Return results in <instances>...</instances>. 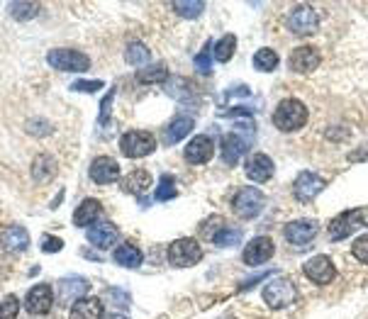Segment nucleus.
Returning a JSON list of instances; mask_svg holds the SVG:
<instances>
[{
    "instance_id": "1",
    "label": "nucleus",
    "mask_w": 368,
    "mask_h": 319,
    "mask_svg": "<svg viewBox=\"0 0 368 319\" xmlns=\"http://www.w3.org/2000/svg\"><path fill=\"white\" fill-rule=\"evenodd\" d=\"M307 122V108L298 98H285L273 110V124L281 132H298Z\"/></svg>"
},
{
    "instance_id": "2",
    "label": "nucleus",
    "mask_w": 368,
    "mask_h": 319,
    "mask_svg": "<svg viewBox=\"0 0 368 319\" xmlns=\"http://www.w3.org/2000/svg\"><path fill=\"white\" fill-rule=\"evenodd\" d=\"M298 298V290H295V283L290 278H273L266 283L263 288V302H266L271 310H283V307H290Z\"/></svg>"
},
{
    "instance_id": "3",
    "label": "nucleus",
    "mask_w": 368,
    "mask_h": 319,
    "mask_svg": "<svg viewBox=\"0 0 368 319\" xmlns=\"http://www.w3.org/2000/svg\"><path fill=\"white\" fill-rule=\"evenodd\" d=\"M266 207V195L259 188H241L232 197V210L239 219H256Z\"/></svg>"
},
{
    "instance_id": "4",
    "label": "nucleus",
    "mask_w": 368,
    "mask_h": 319,
    "mask_svg": "<svg viewBox=\"0 0 368 319\" xmlns=\"http://www.w3.org/2000/svg\"><path fill=\"white\" fill-rule=\"evenodd\" d=\"M47 62L52 69L66 71V74H81V71L91 69V59L84 52H74V49H52L47 54Z\"/></svg>"
},
{
    "instance_id": "5",
    "label": "nucleus",
    "mask_w": 368,
    "mask_h": 319,
    "mask_svg": "<svg viewBox=\"0 0 368 319\" xmlns=\"http://www.w3.org/2000/svg\"><path fill=\"white\" fill-rule=\"evenodd\" d=\"M202 258L200 244L193 239V236H183V239H176L171 246H168V263L176 268H188L195 266Z\"/></svg>"
},
{
    "instance_id": "6",
    "label": "nucleus",
    "mask_w": 368,
    "mask_h": 319,
    "mask_svg": "<svg viewBox=\"0 0 368 319\" xmlns=\"http://www.w3.org/2000/svg\"><path fill=\"white\" fill-rule=\"evenodd\" d=\"M120 149H122V153L127 158H144L156 149V139H154L151 132L134 129V132L122 134V139H120Z\"/></svg>"
},
{
    "instance_id": "7",
    "label": "nucleus",
    "mask_w": 368,
    "mask_h": 319,
    "mask_svg": "<svg viewBox=\"0 0 368 319\" xmlns=\"http://www.w3.org/2000/svg\"><path fill=\"white\" fill-rule=\"evenodd\" d=\"M288 30L298 37L315 35L320 30V15H317L315 8L310 5H295L288 15Z\"/></svg>"
},
{
    "instance_id": "8",
    "label": "nucleus",
    "mask_w": 368,
    "mask_h": 319,
    "mask_svg": "<svg viewBox=\"0 0 368 319\" xmlns=\"http://www.w3.org/2000/svg\"><path fill=\"white\" fill-rule=\"evenodd\" d=\"M359 227H364V207H354V210H344L342 214H337L329 222L327 232L332 241H342L349 234H354Z\"/></svg>"
},
{
    "instance_id": "9",
    "label": "nucleus",
    "mask_w": 368,
    "mask_h": 319,
    "mask_svg": "<svg viewBox=\"0 0 368 319\" xmlns=\"http://www.w3.org/2000/svg\"><path fill=\"white\" fill-rule=\"evenodd\" d=\"M327 188V180L322 175H317L315 170H303L293 183V195L300 202H310Z\"/></svg>"
},
{
    "instance_id": "10",
    "label": "nucleus",
    "mask_w": 368,
    "mask_h": 319,
    "mask_svg": "<svg viewBox=\"0 0 368 319\" xmlns=\"http://www.w3.org/2000/svg\"><path fill=\"white\" fill-rule=\"evenodd\" d=\"M273 254H276V244H273L271 236H254V239L244 246L241 258H244L246 266H261V263H266Z\"/></svg>"
},
{
    "instance_id": "11",
    "label": "nucleus",
    "mask_w": 368,
    "mask_h": 319,
    "mask_svg": "<svg viewBox=\"0 0 368 319\" xmlns=\"http://www.w3.org/2000/svg\"><path fill=\"white\" fill-rule=\"evenodd\" d=\"M91 283L86 278H76V276H69V278H62L57 285V300L62 302L64 307H74L79 300H84V295L88 293Z\"/></svg>"
},
{
    "instance_id": "12",
    "label": "nucleus",
    "mask_w": 368,
    "mask_h": 319,
    "mask_svg": "<svg viewBox=\"0 0 368 319\" xmlns=\"http://www.w3.org/2000/svg\"><path fill=\"white\" fill-rule=\"evenodd\" d=\"M305 276L312 280L315 285H329L334 278H337V268H334L332 258L329 256H312L310 261L303 266Z\"/></svg>"
},
{
    "instance_id": "13",
    "label": "nucleus",
    "mask_w": 368,
    "mask_h": 319,
    "mask_svg": "<svg viewBox=\"0 0 368 319\" xmlns=\"http://www.w3.org/2000/svg\"><path fill=\"white\" fill-rule=\"evenodd\" d=\"M320 232V224L315 219H295V222H288L283 229L285 239L290 241L293 246H305L310 244L312 239Z\"/></svg>"
},
{
    "instance_id": "14",
    "label": "nucleus",
    "mask_w": 368,
    "mask_h": 319,
    "mask_svg": "<svg viewBox=\"0 0 368 319\" xmlns=\"http://www.w3.org/2000/svg\"><path fill=\"white\" fill-rule=\"evenodd\" d=\"M54 305V290L49 283H40L27 293L25 298V307L30 315H47Z\"/></svg>"
},
{
    "instance_id": "15",
    "label": "nucleus",
    "mask_w": 368,
    "mask_h": 319,
    "mask_svg": "<svg viewBox=\"0 0 368 319\" xmlns=\"http://www.w3.org/2000/svg\"><path fill=\"white\" fill-rule=\"evenodd\" d=\"M215 153V141L210 139L207 134H197L188 141L185 146V161L193 163V166H200V163H207Z\"/></svg>"
},
{
    "instance_id": "16",
    "label": "nucleus",
    "mask_w": 368,
    "mask_h": 319,
    "mask_svg": "<svg viewBox=\"0 0 368 319\" xmlns=\"http://www.w3.org/2000/svg\"><path fill=\"white\" fill-rule=\"evenodd\" d=\"M320 62H322V57L315 47H298L290 52L288 66H290V71H295V74H310V71H315L317 66H320Z\"/></svg>"
},
{
    "instance_id": "17",
    "label": "nucleus",
    "mask_w": 368,
    "mask_h": 319,
    "mask_svg": "<svg viewBox=\"0 0 368 319\" xmlns=\"http://www.w3.org/2000/svg\"><path fill=\"white\" fill-rule=\"evenodd\" d=\"M91 178L96 180L98 185H110L120 178V163L110 156H98L96 161L91 163Z\"/></svg>"
},
{
    "instance_id": "18",
    "label": "nucleus",
    "mask_w": 368,
    "mask_h": 319,
    "mask_svg": "<svg viewBox=\"0 0 368 319\" xmlns=\"http://www.w3.org/2000/svg\"><path fill=\"white\" fill-rule=\"evenodd\" d=\"M246 178L254 180V183H266L273 175V161L266 153H251L249 161H246Z\"/></svg>"
},
{
    "instance_id": "19",
    "label": "nucleus",
    "mask_w": 368,
    "mask_h": 319,
    "mask_svg": "<svg viewBox=\"0 0 368 319\" xmlns=\"http://www.w3.org/2000/svg\"><path fill=\"white\" fill-rule=\"evenodd\" d=\"M103 315H105L103 300H98V298H84V300H79L74 307H71L69 319H103Z\"/></svg>"
},
{
    "instance_id": "20",
    "label": "nucleus",
    "mask_w": 368,
    "mask_h": 319,
    "mask_svg": "<svg viewBox=\"0 0 368 319\" xmlns=\"http://www.w3.org/2000/svg\"><path fill=\"white\" fill-rule=\"evenodd\" d=\"M103 214V205L96 200V197H86L74 212V224L76 227H91L98 217Z\"/></svg>"
},
{
    "instance_id": "21",
    "label": "nucleus",
    "mask_w": 368,
    "mask_h": 319,
    "mask_svg": "<svg viewBox=\"0 0 368 319\" xmlns=\"http://www.w3.org/2000/svg\"><path fill=\"white\" fill-rule=\"evenodd\" d=\"M0 241H3V246L8 251H27V246H30V232L25 227H20V224H15V227H8L0 232Z\"/></svg>"
},
{
    "instance_id": "22",
    "label": "nucleus",
    "mask_w": 368,
    "mask_h": 319,
    "mask_svg": "<svg viewBox=\"0 0 368 319\" xmlns=\"http://www.w3.org/2000/svg\"><path fill=\"white\" fill-rule=\"evenodd\" d=\"M117 239V227L110 222H103V224H96V227L88 229V241L98 249H110Z\"/></svg>"
},
{
    "instance_id": "23",
    "label": "nucleus",
    "mask_w": 368,
    "mask_h": 319,
    "mask_svg": "<svg viewBox=\"0 0 368 319\" xmlns=\"http://www.w3.org/2000/svg\"><path fill=\"white\" fill-rule=\"evenodd\" d=\"M244 149H246V141L239 139L237 132L222 137V161L227 163V166H237Z\"/></svg>"
},
{
    "instance_id": "24",
    "label": "nucleus",
    "mask_w": 368,
    "mask_h": 319,
    "mask_svg": "<svg viewBox=\"0 0 368 319\" xmlns=\"http://www.w3.org/2000/svg\"><path fill=\"white\" fill-rule=\"evenodd\" d=\"M57 175V158L52 153H40V156L32 161V178L37 183H49V180Z\"/></svg>"
},
{
    "instance_id": "25",
    "label": "nucleus",
    "mask_w": 368,
    "mask_h": 319,
    "mask_svg": "<svg viewBox=\"0 0 368 319\" xmlns=\"http://www.w3.org/2000/svg\"><path fill=\"white\" fill-rule=\"evenodd\" d=\"M193 127H195L193 117H188V115H176L171 120V124L166 127L163 141H166V144H176V141H180L183 137H188L190 132H193Z\"/></svg>"
},
{
    "instance_id": "26",
    "label": "nucleus",
    "mask_w": 368,
    "mask_h": 319,
    "mask_svg": "<svg viewBox=\"0 0 368 319\" xmlns=\"http://www.w3.org/2000/svg\"><path fill=\"white\" fill-rule=\"evenodd\" d=\"M151 188V173L146 168H134L132 173H127L122 178V190L125 192H134V195H142Z\"/></svg>"
},
{
    "instance_id": "27",
    "label": "nucleus",
    "mask_w": 368,
    "mask_h": 319,
    "mask_svg": "<svg viewBox=\"0 0 368 319\" xmlns=\"http://www.w3.org/2000/svg\"><path fill=\"white\" fill-rule=\"evenodd\" d=\"M113 258H115V263H120V266H125V268H137V266H142V261H144V254H142L139 246L127 241V244L115 249Z\"/></svg>"
},
{
    "instance_id": "28",
    "label": "nucleus",
    "mask_w": 368,
    "mask_h": 319,
    "mask_svg": "<svg viewBox=\"0 0 368 319\" xmlns=\"http://www.w3.org/2000/svg\"><path fill=\"white\" fill-rule=\"evenodd\" d=\"M278 62H281V59H278L276 49H271V47H261L259 52L254 54V69L261 71V74H271V71H276Z\"/></svg>"
},
{
    "instance_id": "29",
    "label": "nucleus",
    "mask_w": 368,
    "mask_h": 319,
    "mask_svg": "<svg viewBox=\"0 0 368 319\" xmlns=\"http://www.w3.org/2000/svg\"><path fill=\"white\" fill-rule=\"evenodd\" d=\"M234 49H237V37L234 35H224L215 47H212V57L217 59L219 64H227L229 59L234 57Z\"/></svg>"
},
{
    "instance_id": "30",
    "label": "nucleus",
    "mask_w": 368,
    "mask_h": 319,
    "mask_svg": "<svg viewBox=\"0 0 368 319\" xmlns=\"http://www.w3.org/2000/svg\"><path fill=\"white\" fill-rule=\"evenodd\" d=\"M125 59H127L130 66H144L151 59V52L142 42H130L127 49H125Z\"/></svg>"
},
{
    "instance_id": "31",
    "label": "nucleus",
    "mask_w": 368,
    "mask_h": 319,
    "mask_svg": "<svg viewBox=\"0 0 368 319\" xmlns=\"http://www.w3.org/2000/svg\"><path fill=\"white\" fill-rule=\"evenodd\" d=\"M241 236H244V232H241L239 227H222L219 232L212 236V244L219 246V249H227V246H239Z\"/></svg>"
},
{
    "instance_id": "32",
    "label": "nucleus",
    "mask_w": 368,
    "mask_h": 319,
    "mask_svg": "<svg viewBox=\"0 0 368 319\" xmlns=\"http://www.w3.org/2000/svg\"><path fill=\"white\" fill-rule=\"evenodd\" d=\"M166 79H168V71L163 64L137 71V81H139V83H161V81H166Z\"/></svg>"
},
{
    "instance_id": "33",
    "label": "nucleus",
    "mask_w": 368,
    "mask_h": 319,
    "mask_svg": "<svg viewBox=\"0 0 368 319\" xmlns=\"http://www.w3.org/2000/svg\"><path fill=\"white\" fill-rule=\"evenodd\" d=\"M176 195H178V190H176V180H173V175L163 173L161 178H159L156 190H154V197H156L159 202H166V200H173Z\"/></svg>"
},
{
    "instance_id": "34",
    "label": "nucleus",
    "mask_w": 368,
    "mask_h": 319,
    "mask_svg": "<svg viewBox=\"0 0 368 319\" xmlns=\"http://www.w3.org/2000/svg\"><path fill=\"white\" fill-rule=\"evenodd\" d=\"M171 8H173V13L180 15V18H197V15L205 10V3H202V0H193V3H185V0H176Z\"/></svg>"
},
{
    "instance_id": "35",
    "label": "nucleus",
    "mask_w": 368,
    "mask_h": 319,
    "mask_svg": "<svg viewBox=\"0 0 368 319\" xmlns=\"http://www.w3.org/2000/svg\"><path fill=\"white\" fill-rule=\"evenodd\" d=\"M10 13H13L15 20H32L40 13V5L37 3H13L10 5Z\"/></svg>"
},
{
    "instance_id": "36",
    "label": "nucleus",
    "mask_w": 368,
    "mask_h": 319,
    "mask_svg": "<svg viewBox=\"0 0 368 319\" xmlns=\"http://www.w3.org/2000/svg\"><path fill=\"white\" fill-rule=\"evenodd\" d=\"M20 312V300L15 295H8L3 302H0V319H15Z\"/></svg>"
},
{
    "instance_id": "37",
    "label": "nucleus",
    "mask_w": 368,
    "mask_h": 319,
    "mask_svg": "<svg viewBox=\"0 0 368 319\" xmlns=\"http://www.w3.org/2000/svg\"><path fill=\"white\" fill-rule=\"evenodd\" d=\"M351 254H354L356 261L368 263V234L359 236V239H356L354 244H351Z\"/></svg>"
},
{
    "instance_id": "38",
    "label": "nucleus",
    "mask_w": 368,
    "mask_h": 319,
    "mask_svg": "<svg viewBox=\"0 0 368 319\" xmlns=\"http://www.w3.org/2000/svg\"><path fill=\"white\" fill-rule=\"evenodd\" d=\"M210 54H212V52H210V44H207V47L202 49V52L195 57V66H197V69H200V74H210V71H212Z\"/></svg>"
},
{
    "instance_id": "39",
    "label": "nucleus",
    "mask_w": 368,
    "mask_h": 319,
    "mask_svg": "<svg viewBox=\"0 0 368 319\" xmlns=\"http://www.w3.org/2000/svg\"><path fill=\"white\" fill-rule=\"evenodd\" d=\"M103 86H105L103 81H76V83L71 86V91H79V93H96V91H100Z\"/></svg>"
},
{
    "instance_id": "40",
    "label": "nucleus",
    "mask_w": 368,
    "mask_h": 319,
    "mask_svg": "<svg viewBox=\"0 0 368 319\" xmlns=\"http://www.w3.org/2000/svg\"><path fill=\"white\" fill-rule=\"evenodd\" d=\"M64 249V241L62 239H54V236H44L42 239V251L44 254H59Z\"/></svg>"
},
{
    "instance_id": "41",
    "label": "nucleus",
    "mask_w": 368,
    "mask_h": 319,
    "mask_svg": "<svg viewBox=\"0 0 368 319\" xmlns=\"http://www.w3.org/2000/svg\"><path fill=\"white\" fill-rule=\"evenodd\" d=\"M113 98H115V88L108 93L105 98H103V103H100V122H103V124H105L108 117H110V103H113Z\"/></svg>"
},
{
    "instance_id": "42",
    "label": "nucleus",
    "mask_w": 368,
    "mask_h": 319,
    "mask_svg": "<svg viewBox=\"0 0 368 319\" xmlns=\"http://www.w3.org/2000/svg\"><path fill=\"white\" fill-rule=\"evenodd\" d=\"M110 319H125V317H110Z\"/></svg>"
}]
</instances>
